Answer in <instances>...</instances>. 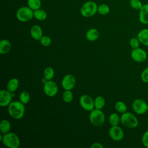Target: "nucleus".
<instances>
[{"instance_id": "f257e3e1", "label": "nucleus", "mask_w": 148, "mask_h": 148, "mask_svg": "<svg viewBox=\"0 0 148 148\" xmlns=\"http://www.w3.org/2000/svg\"><path fill=\"white\" fill-rule=\"evenodd\" d=\"M8 111L12 118L16 120L21 119L25 113L24 104L21 101H12L8 106Z\"/></svg>"}, {"instance_id": "f03ea898", "label": "nucleus", "mask_w": 148, "mask_h": 148, "mask_svg": "<svg viewBox=\"0 0 148 148\" xmlns=\"http://www.w3.org/2000/svg\"><path fill=\"white\" fill-rule=\"evenodd\" d=\"M120 123L123 125L130 128H134L138 125L139 121L136 116L131 112H126L120 117Z\"/></svg>"}, {"instance_id": "7ed1b4c3", "label": "nucleus", "mask_w": 148, "mask_h": 148, "mask_svg": "<svg viewBox=\"0 0 148 148\" xmlns=\"http://www.w3.org/2000/svg\"><path fill=\"white\" fill-rule=\"evenodd\" d=\"M2 142L9 148H18L20 144L18 136L14 132H8L3 135Z\"/></svg>"}, {"instance_id": "20e7f679", "label": "nucleus", "mask_w": 148, "mask_h": 148, "mask_svg": "<svg viewBox=\"0 0 148 148\" xmlns=\"http://www.w3.org/2000/svg\"><path fill=\"white\" fill-rule=\"evenodd\" d=\"M90 123L95 127L101 126L105 122V116L101 109H94L90 111L89 115Z\"/></svg>"}, {"instance_id": "39448f33", "label": "nucleus", "mask_w": 148, "mask_h": 148, "mask_svg": "<svg viewBox=\"0 0 148 148\" xmlns=\"http://www.w3.org/2000/svg\"><path fill=\"white\" fill-rule=\"evenodd\" d=\"M98 10L97 3L92 1L86 2L80 8V14L84 17H91L94 16Z\"/></svg>"}, {"instance_id": "423d86ee", "label": "nucleus", "mask_w": 148, "mask_h": 148, "mask_svg": "<svg viewBox=\"0 0 148 148\" xmlns=\"http://www.w3.org/2000/svg\"><path fill=\"white\" fill-rule=\"evenodd\" d=\"M16 16L18 21L27 22L34 17V10L28 6H22L17 10Z\"/></svg>"}, {"instance_id": "0eeeda50", "label": "nucleus", "mask_w": 148, "mask_h": 148, "mask_svg": "<svg viewBox=\"0 0 148 148\" xmlns=\"http://www.w3.org/2000/svg\"><path fill=\"white\" fill-rule=\"evenodd\" d=\"M132 108L134 112L138 114H143L148 110L147 103L140 98L136 99L133 101Z\"/></svg>"}, {"instance_id": "6e6552de", "label": "nucleus", "mask_w": 148, "mask_h": 148, "mask_svg": "<svg viewBox=\"0 0 148 148\" xmlns=\"http://www.w3.org/2000/svg\"><path fill=\"white\" fill-rule=\"evenodd\" d=\"M58 88L57 83L53 80H47L43 85L45 94L50 97H54L58 92Z\"/></svg>"}, {"instance_id": "1a4fd4ad", "label": "nucleus", "mask_w": 148, "mask_h": 148, "mask_svg": "<svg viewBox=\"0 0 148 148\" xmlns=\"http://www.w3.org/2000/svg\"><path fill=\"white\" fill-rule=\"evenodd\" d=\"M81 107L87 111H91L94 108V99L87 94L82 95L79 99Z\"/></svg>"}, {"instance_id": "9d476101", "label": "nucleus", "mask_w": 148, "mask_h": 148, "mask_svg": "<svg viewBox=\"0 0 148 148\" xmlns=\"http://www.w3.org/2000/svg\"><path fill=\"white\" fill-rule=\"evenodd\" d=\"M132 59L136 62H143L147 59V53L140 47L132 49L131 53Z\"/></svg>"}, {"instance_id": "9b49d317", "label": "nucleus", "mask_w": 148, "mask_h": 148, "mask_svg": "<svg viewBox=\"0 0 148 148\" xmlns=\"http://www.w3.org/2000/svg\"><path fill=\"white\" fill-rule=\"evenodd\" d=\"M109 135L113 140L120 141L124 136L123 129L118 125L112 126L109 130Z\"/></svg>"}, {"instance_id": "f8f14e48", "label": "nucleus", "mask_w": 148, "mask_h": 148, "mask_svg": "<svg viewBox=\"0 0 148 148\" xmlns=\"http://www.w3.org/2000/svg\"><path fill=\"white\" fill-rule=\"evenodd\" d=\"M76 84V79L73 75L71 74L66 75L62 79L61 85L65 90H72Z\"/></svg>"}, {"instance_id": "ddd939ff", "label": "nucleus", "mask_w": 148, "mask_h": 148, "mask_svg": "<svg viewBox=\"0 0 148 148\" xmlns=\"http://www.w3.org/2000/svg\"><path fill=\"white\" fill-rule=\"evenodd\" d=\"M12 92L8 90H2L0 91V105L2 107L8 106L12 102Z\"/></svg>"}, {"instance_id": "4468645a", "label": "nucleus", "mask_w": 148, "mask_h": 148, "mask_svg": "<svg viewBox=\"0 0 148 148\" xmlns=\"http://www.w3.org/2000/svg\"><path fill=\"white\" fill-rule=\"evenodd\" d=\"M139 20L143 24H148V3L143 5L139 10Z\"/></svg>"}, {"instance_id": "2eb2a0df", "label": "nucleus", "mask_w": 148, "mask_h": 148, "mask_svg": "<svg viewBox=\"0 0 148 148\" xmlns=\"http://www.w3.org/2000/svg\"><path fill=\"white\" fill-rule=\"evenodd\" d=\"M31 37L35 40H40L43 36V31L42 28L38 25H33L30 29Z\"/></svg>"}, {"instance_id": "dca6fc26", "label": "nucleus", "mask_w": 148, "mask_h": 148, "mask_svg": "<svg viewBox=\"0 0 148 148\" xmlns=\"http://www.w3.org/2000/svg\"><path fill=\"white\" fill-rule=\"evenodd\" d=\"M137 38L140 43L148 46V28L141 29L138 34Z\"/></svg>"}, {"instance_id": "f3484780", "label": "nucleus", "mask_w": 148, "mask_h": 148, "mask_svg": "<svg viewBox=\"0 0 148 148\" xmlns=\"http://www.w3.org/2000/svg\"><path fill=\"white\" fill-rule=\"evenodd\" d=\"M99 36V31L97 30V29L92 28L88 29L86 34V39L89 41H95L96 40Z\"/></svg>"}, {"instance_id": "a211bd4d", "label": "nucleus", "mask_w": 148, "mask_h": 148, "mask_svg": "<svg viewBox=\"0 0 148 148\" xmlns=\"http://www.w3.org/2000/svg\"><path fill=\"white\" fill-rule=\"evenodd\" d=\"M11 49V43L7 39H2L0 42V53L2 54H7Z\"/></svg>"}, {"instance_id": "6ab92c4d", "label": "nucleus", "mask_w": 148, "mask_h": 148, "mask_svg": "<svg viewBox=\"0 0 148 148\" xmlns=\"http://www.w3.org/2000/svg\"><path fill=\"white\" fill-rule=\"evenodd\" d=\"M19 81L17 78L10 79L7 84V90L11 92H14L18 87Z\"/></svg>"}, {"instance_id": "aec40b11", "label": "nucleus", "mask_w": 148, "mask_h": 148, "mask_svg": "<svg viewBox=\"0 0 148 148\" xmlns=\"http://www.w3.org/2000/svg\"><path fill=\"white\" fill-rule=\"evenodd\" d=\"M47 16L46 12L43 10L41 9L40 8L34 11V17L39 20V21H43L46 19Z\"/></svg>"}, {"instance_id": "412c9836", "label": "nucleus", "mask_w": 148, "mask_h": 148, "mask_svg": "<svg viewBox=\"0 0 148 148\" xmlns=\"http://www.w3.org/2000/svg\"><path fill=\"white\" fill-rule=\"evenodd\" d=\"M11 128V124L9 120L3 119L0 123V130L2 134H5L9 132Z\"/></svg>"}, {"instance_id": "4be33fe9", "label": "nucleus", "mask_w": 148, "mask_h": 148, "mask_svg": "<svg viewBox=\"0 0 148 148\" xmlns=\"http://www.w3.org/2000/svg\"><path fill=\"white\" fill-rule=\"evenodd\" d=\"M105 105V100L102 96H98L94 99V108L102 109Z\"/></svg>"}, {"instance_id": "5701e85b", "label": "nucleus", "mask_w": 148, "mask_h": 148, "mask_svg": "<svg viewBox=\"0 0 148 148\" xmlns=\"http://www.w3.org/2000/svg\"><path fill=\"white\" fill-rule=\"evenodd\" d=\"M27 5L32 10H35L40 8L42 5L41 0H28Z\"/></svg>"}, {"instance_id": "b1692460", "label": "nucleus", "mask_w": 148, "mask_h": 148, "mask_svg": "<svg viewBox=\"0 0 148 148\" xmlns=\"http://www.w3.org/2000/svg\"><path fill=\"white\" fill-rule=\"evenodd\" d=\"M109 122L112 126L118 125L120 122V117L117 113H113L109 116Z\"/></svg>"}, {"instance_id": "393cba45", "label": "nucleus", "mask_w": 148, "mask_h": 148, "mask_svg": "<svg viewBox=\"0 0 148 148\" xmlns=\"http://www.w3.org/2000/svg\"><path fill=\"white\" fill-rule=\"evenodd\" d=\"M116 110L120 113H124L127 110V106L126 104L123 101H118L116 103L114 106Z\"/></svg>"}, {"instance_id": "a878e982", "label": "nucleus", "mask_w": 148, "mask_h": 148, "mask_svg": "<svg viewBox=\"0 0 148 148\" xmlns=\"http://www.w3.org/2000/svg\"><path fill=\"white\" fill-rule=\"evenodd\" d=\"M43 76L47 80H51L54 76V71L53 68L50 66L46 68L43 71Z\"/></svg>"}, {"instance_id": "bb28decb", "label": "nucleus", "mask_w": 148, "mask_h": 148, "mask_svg": "<svg viewBox=\"0 0 148 148\" xmlns=\"http://www.w3.org/2000/svg\"><path fill=\"white\" fill-rule=\"evenodd\" d=\"M62 99L65 103L72 102L73 98V95L71 90H65L62 95Z\"/></svg>"}, {"instance_id": "cd10ccee", "label": "nucleus", "mask_w": 148, "mask_h": 148, "mask_svg": "<svg viewBox=\"0 0 148 148\" xmlns=\"http://www.w3.org/2000/svg\"><path fill=\"white\" fill-rule=\"evenodd\" d=\"M110 12L109 6L105 3H102L98 6L97 12L101 15H106Z\"/></svg>"}, {"instance_id": "c85d7f7f", "label": "nucleus", "mask_w": 148, "mask_h": 148, "mask_svg": "<svg viewBox=\"0 0 148 148\" xmlns=\"http://www.w3.org/2000/svg\"><path fill=\"white\" fill-rule=\"evenodd\" d=\"M19 99L23 103L27 104L30 100V95L26 91H22L19 95Z\"/></svg>"}, {"instance_id": "c756f323", "label": "nucleus", "mask_w": 148, "mask_h": 148, "mask_svg": "<svg viewBox=\"0 0 148 148\" xmlns=\"http://www.w3.org/2000/svg\"><path fill=\"white\" fill-rule=\"evenodd\" d=\"M130 5L132 9L138 10H139L143 6V4L140 0H130Z\"/></svg>"}, {"instance_id": "7c9ffc66", "label": "nucleus", "mask_w": 148, "mask_h": 148, "mask_svg": "<svg viewBox=\"0 0 148 148\" xmlns=\"http://www.w3.org/2000/svg\"><path fill=\"white\" fill-rule=\"evenodd\" d=\"M39 40L40 44L45 47L49 46L51 43V38L48 36H43Z\"/></svg>"}, {"instance_id": "2f4dec72", "label": "nucleus", "mask_w": 148, "mask_h": 148, "mask_svg": "<svg viewBox=\"0 0 148 148\" xmlns=\"http://www.w3.org/2000/svg\"><path fill=\"white\" fill-rule=\"evenodd\" d=\"M140 43L138 38H132L130 40V45L132 49L139 47Z\"/></svg>"}, {"instance_id": "473e14b6", "label": "nucleus", "mask_w": 148, "mask_h": 148, "mask_svg": "<svg viewBox=\"0 0 148 148\" xmlns=\"http://www.w3.org/2000/svg\"><path fill=\"white\" fill-rule=\"evenodd\" d=\"M141 80L146 83H148V67L146 68L142 71L140 75Z\"/></svg>"}, {"instance_id": "72a5a7b5", "label": "nucleus", "mask_w": 148, "mask_h": 148, "mask_svg": "<svg viewBox=\"0 0 148 148\" xmlns=\"http://www.w3.org/2000/svg\"><path fill=\"white\" fill-rule=\"evenodd\" d=\"M142 142L143 145V146L148 148V131H146L142 135Z\"/></svg>"}, {"instance_id": "f704fd0d", "label": "nucleus", "mask_w": 148, "mask_h": 148, "mask_svg": "<svg viewBox=\"0 0 148 148\" xmlns=\"http://www.w3.org/2000/svg\"><path fill=\"white\" fill-rule=\"evenodd\" d=\"M91 148H103V146L100 143L95 142L91 146Z\"/></svg>"}]
</instances>
